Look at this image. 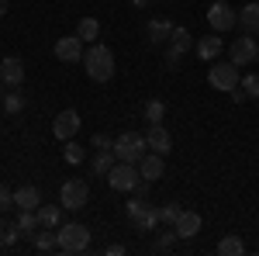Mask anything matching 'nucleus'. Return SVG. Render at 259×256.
Wrapping results in <instances>:
<instances>
[{"label": "nucleus", "instance_id": "nucleus-11", "mask_svg": "<svg viewBox=\"0 0 259 256\" xmlns=\"http://www.w3.org/2000/svg\"><path fill=\"white\" fill-rule=\"evenodd\" d=\"M76 132H80V111H73V107L59 111L56 121H52V135L59 138V142H69Z\"/></svg>", "mask_w": 259, "mask_h": 256}, {"label": "nucleus", "instance_id": "nucleus-17", "mask_svg": "<svg viewBox=\"0 0 259 256\" xmlns=\"http://www.w3.org/2000/svg\"><path fill=\"white\" fill-rule=\"evenodd\" d=\"M0 80H4L7 87H21V83H24V62H21L18 56L0 59Z\"/></svg>", "mask_w": 259, "mask_h": 256}, {"label": "nucleus", "instance_id": "nucleus-22", "mask_svg": "<svg viewBox=\"0 0 259 256\" xmlns=\"http://www.w3.org/2000/svg\"><path fill=\"white\" fill-rule=\"evenodd\" d=\"M114 163H118L114 149H94V173H97V177H107Z\"/></svg>", "mask_w": 259, "mask_h": 256}, {"label": "nucleus", "instance_id": "nucleus-26", "mask_svg": "<svg viewBox=\"0 0 259 256\" xmlns=\"http://www.w3.org/2000/svg\"><path fill=\"white\" fill-rule=\"evenodd\" d=\"M62 159H66L69 166H80L83 159H87V149H83L80 142H73V138H69V142H66V149H62Z\"/></svg>", "mask_w": 259, "mask_h": 256}, {"label": "nucleus", "instance_id": "nucleus-31", "mask_svg": "<svg viewBox=\"0 0 259 256\" xmlns=\"http://www.w3.org/2000/svg\"><path fill=\"white\" fill-rule=\"evenodd\" d=\"M18 239H21V229H18V222H14L11 229L4 225V232H0V246H4V249H11V246H18Z\"/></svg>", "mask_w": 259, "mask_h": 256}, {"label": "nucleus", "instance_id": "nucleus-10", "mask_svg": "<svg viewBox=\"0 0 259 256\" xmlns=\"http://www.w3.org/2000/svg\"><path fill=\"white\" fill-rule=\"evenodd\" d=\"M194 49V39L187 28H173V39H169V49H166V69H177L180 59Z\"/></svg>", "mask_w": 259, "mask_h": 256}, {"label": "nucleus", "instance_id": "nucleus-20", "mask_svg": "<svg viewBox=\"0 0 259 256\" xmlns=\"http://www.w3.org/2000/svg\"><path fill=\"white\" fill-rule=\"evenodd\" d=\"M239 28L245 35H259V0L239 7Z\"/></svg>", "mask_w": 259, "mask_h": 256}, {"label": "nucleus", "instance_id": "nucleus-40", "mask_svg": "<svg viewBox=\"0 0 259 256\" xmlns=\"http://www.w3.org/2000/svg\"><path fill=\"white\" fill-rule=\"evenodd\" d=\"M4 87H7V83H4V80H0V100H4V94H7V90H4Z\"/></svg>", "mask_w": 259, "mask_h": 256}, {"label": "nucleus", "instance_id": "nucleus-41", "mask_svg": "<svg viewBox=\"0 0 259 256\" xmlns=\"http://www.w3.org/2000/svg\"><path fill=\"white\" fill-rule=\"evenodd\" d=\"M0 232H4V211H0Z\"/></svg>", "mask_w": 259, "mask_h": 256}, {"label": "nucleus", "instance_id": "nucleus-18", "mask_svg": "<svg viewBox=\"0 0 259 256\" xmlns=\"http://www.w3.org/2000/svg\"><path fill=\"white\" fill-rule=\"evenodd\" d=\"M38 204H41L38 187L24 184V187H18V191H14V208H18V211H38Z\"/></svg>", "mask_w": 259, "mask_h": 256}, {"label": "nucleus", "instance_id": "nucleus-12", "mask_svg": "<svg viewBox=\"0 0 259 256\" xmlns=\"http://www.w3.org/2000/svg\"><path fill=\"white\" fill-rule=\"evenodd\" d=\"M52 52H56V59H59V62H83V52H87V49H83L80 35H66V39L56 42Z\"/></svg>", "mask_w": 259, "mask_h": 256}, {"label": "nucleus", "instance_id": "nucleus-36", "mask_svg": "<svg viewBox=\"0 0 259 256\" xmlns=\"http://www.w3.org/2000/svg\"><path fill=\"white\" fill-rule=\"evenodd\" d=\"M232 100H235V104H245V100H249V94H245L242 87H235V90H232Z\"/></svg>", "mask_w": 259, "mask_h": 256}, {"label": "nucleus", "instance_id": "nucleus-9", "mask_svg": "<svg viewBox=\"0 0 259 256\" xmlns=\"http://www.w3.org/2000/svg\"><path fill=\"white\" fill-rule=\"evenodd\" d=\"M228 59L235 66H252L259 59V42L252 35H242V39H232V49H228Z\"/></svg>", "mask_w": 259, "mask_h": 256}, {"label": "nucleus", "instance_id": "nucleus-30", "mask_svg": "<svg viewBox=\"0 0 259 256\" xmlns=\"http://www.w3.org/2000/svg\"><path fill=\"white\" fill-rule=\"evenodd\" d=\"M0 104H4L7 115H21V111H24V97H21V94H4Z\"/></svg>", "mask_w": 259, "mask_h": 256}, {"label": "nucleus", "instance_id": "nucleus-15", "mask_svg": "<svg viewBox=\"0 0 259 256\" xmlns=\"http://www.w3.org/2000/svg\"><path fill=\"white\" fill-rule=\"evenodd\" d=\"M145 142H149V149H152V153H159V156H166V153L173 149V135H169V128H166V125H149Z\"/></svg>", "mask_w": 259, "mask_h": 256}, {"label": "nucleus", "instance_id": "nucleus-32", "mask_svg": "<svg viewBox=\"0 0 259 256\" xmlns=\"http://www.w3.org/2000/svg\"><path fill=\"white\" fill-rule=\"evenodd\" d=\"M180 211H183V208H180L177 201H169V204H162V208H159V218H162V225H173V222L180 218Z\"/></svg>", "mask_w": 259, "mask_h": 256}, {"label": "nucleus", "instance_id": "nucleus-27", "mask_svg": "<svg viewBox=\"0 0 259 256\" xmlns=\"http://www.w3.org/2000/svg\"><path fill=\"white\" fill-rule=\"evenodd\" d=\"M18 229L21 232H28V236H35L41 225H38V211H18Z\"/></svg>", "mask_w": 259, "mask_h": 256}, {"label": "nucleus", "instance_id": "nucleus-19", "mask_svg": "<svg viewBox=\"0 0 259 256\" xmlns=\"http://www.w3.org/2000/svg\"><path fill=\"white\" fill-rule=\"evenodd\" d=\"M145 35H149V45H166V42L173 39V24L166 18H152L149 28H145Z\"/></svg>", "mask_w": 259, "mask_h": 256}, {"label": "nucleus", "instance_id": "nucleus-24", "mask_svg": "<svg viewBox=\"0 0 259 256\" xmlns=\"http://www.w3.org/2000/svg\"><path fill=\"white\" fill-rule=\"evenodd\" d=\"M35 249H38V253H52V249H59V242H56V229H38V232H35Z\"/></svg>", "mask_w": 259, "mask_h": 256}, {"label": "nucleus", "instance_id": "nucleus-34", "mask_svg": "<svg viewBox=\"0 0 259 256\" xmlns=\"http://www.w3.org/2000/svg\"><path fill=\"white\" fill-rule=\"evenodd\" d=\"M11 208H14V194L7 184H0V211H11Z\"/></svg>", "mask_w": 259, "mask_h": 256}, {"label": "nucleus", "instance_id": "nucleus-33", "mask_svg": "<svg viewBox=\"0 0 259 256\" xmlns=\"http://www.w3.org/2000/svg\"><path fill=\"white\" fill-rule=\"evenodd\" d=\"M239 87L245 90V94H249V97H256V100H259V73H249V77H242Z\"/></svg>", "mask_w": 259, "mask_h": 256}, {"label": "nucleus", "instance_id": "nucleus-7", "mask_svg": "<svg viewBox=\"0 0 259 256\" xmlns=\"http://www.w3.org/2000/svg\"><path fill=\"white\" fill-rule=\"evenodd\" d=\"M142 180V173H139V163H114V166H111V173H107V187H111V191H132V187H135V184H139Z\"/></svg>", "mask_w": 259, "mask_h": 256}, {"label": "nucleus", "instance_id": "nucleus-6", "mask_svg": "<svg viewBox=\"0 0 259 256\" xmlns=\"http://www.w3.org/2000/svg\"><path fill=\"white\" fill-rule=\"evenodd\" d=\"M87 201H90V184L83 177H73L59 187V204L66 211H80V208H87Z\"/></svg>", "mask_w": 259, "mask_h": 256}, {"label": "nucleus", "instance_id": "nucleus-2", "mask_svg": "<svg viewBox=\"0 0 259 256\" xmlns=\"http://www.w3.org/2000/svg\"><path fill=\"white\" fill-rule=\"evenodd\" d=\"M124 215H128V222H132L135 232H156V229L162 225L159 208H152L145 197H132V201L124 204Z\"/></svg>", "mask_w": 259, "mask_h": 256}, {"label": "nucleus", "instance_id": "nucleus-25", "mask_svg": "<svg viewBox=\"0 0 259 256\" xmlns=\"http://www.w3.org/2000/svg\"><path fill=\"white\" fill-rule=\"evenodd\" d=\"M218 253L221 256H242V253H245V242H242L239 236H225L218 242Z\"/></svg>", "mask_w": 259, "mask_h": 256}, {"label": "nucleus", "instance_id": "nucleus-13", "mask_svg": "<svg viewBox=\"0 0 259 256\" xmlns=\"http://www.w3.org/2000/svg\"><path fill=\"white\" fill-rule=\"evenodd\" d=\"M194 52H197L200 62H214L221 52H225V39H221L218 31H211L207 39H197V42H194Z\"/></svg>", "mask_w": 259, "mask_h": 256}, {"label": "nucleus", "instance_id": "nucleus-37", "mask_svg": "<svg viewBox=\"0 0 259 256\" xmlns=\"http://www.w3.org/2000/svg\"><path fill=\"white\" fill-rule=\"evenodd\" d=\"M104 253H107V256H121V253H124V246H121V242H111Z\"/></svg>", "mask_w": 259, "mask_h": 256}, {"label": "nucleus", "instance_id": "nucleus-42", "mask_svg": "<svg viewBox=\"0 0 259 256\" xmlns=\"http://www.w3.org/2000/svg\"><path fill=\"white\" fill-rule=\"evenodd\" d=\"M256 62H259V59H256Z\"/></svg>", "mask_w": 259, "mask_h": 256}, {"label": "nucleus", "instance_id": "nucleus-35", "mask_svg": "<svg viewBox=\"0 0 259 256\" xmlns=\"http://www.w3.org/2000/svg\"><path fill=\"white\" fill-rule=\"evenodd\" d=\"M90 145H94V149H114V142H111V138L104 135V132H97V135H94V142H90Z\"/></svg>", "mask_w": 259, "mask_h": 256}, {"label": "nucleus", "instance_id": "nucleus-14", "mask_svg": "<svg viewBox=\"0 0 259 256\" xmlns=\"http://www.w3.org/2000/svg\"><path fill=\"white\" fill-rule=\"evenodd\" d=\"M139 173L149 180V184H156V180L166 173V156H159V153H152V149H149V153L139 159Z\"/></svg>", "mask_w": 259, "mask_h": 256}, {"label": "nucleus", "instance_id": "nucleus-5", "mask_svg": "<svg viewBox=\"0 0 259 256\" xmlns=\"http://www.w3.org/2000/svg\"><path fill=\"white\" fill-rule=\"evenodd\" d=\"M207 83H211L214 90H221V94H232V90L242 83V73H239V66H235L232 59H228V62L214 59V66L207 69Z\"/></svg>", "mask_w": 259, "mask_h": 256}, {"label": "nucleus", "instance_id": "nucleus-39", "mask_svg": "<svg viewBox=\"0 0 259 256\" xmlns=\"http://www.w3.org/2000/svg\"><path fill=\"white\" fill-rule=\"evenodd\" d=\"M132 4H135V7H149V0H132Z\"/></svg>", "mask_w": 259, "mask_h": 256}, {"label": "nucleus", "instance_id": "nucleus-3", "mask_svg": "<svg viewBox=\"0 0 259 256\" xmlns=\"http://www.w3.org/2000/svg\"><path fill=\"white\" fill-rule=\"evenodd\" d=\"M56 242H59V253H87L90 249V229L80 222H66L56 229Z\"/></svg>", "mask_w": 259, "mask_h": 256}, {"label": "nucleus", "instance_id": "nucleus-21", "mask_svg": "<svg viewBox=\"0 0 259 256\" xmlns=\"http://www.w3.org/2000/svg\"><path fill=\"white\" fill-rule=\"evenodd\" d=\"M38 225L41 229H59L62 225V204H38Z\"/></svg>", "mask_w": 259, "mask_h": 256}, {"label": "nucleus", "instance_id": "nucleus-38", "mask_svg": "<svg viewBox=\"0 0 259 256\" xmlns=\"http://www.w3.org/2000/svg\"><path fill=\"white\" fill-rule=\"evenodd\" d=\"M7 7H11V0H0V18L7 14Z\"/></svg>", "mask_w": 259, "mask_h": 256}, {"label": "nucleus", "instance_id": "nucleus-28", "mask_svg": "<svg viewBox=\"0 0 259 256\" xmlns=\"http://www.w3.org/2000/svg\"><path fill=\"white\" fill-rule=\"evenodd\" d=\"M162 118H166V104L162 100H149L145 104V121L149 125H162Z\"/></svg>", "mask_w": 259, "mask_h": 256}, {"label": "nucleus", "instance_id": "nucleus-23", "mask_svg": "<svg viewBox=\"0 0 259 256\" xmlns=\"http://www.w3.org/2000/svg\"><path fill=\"white\" fill-rule=\"evenodd\" d=\"M76 35H80L83 42H90V45H94V42L100 39V21H97V18H80V24H76Z\"/></svg>", "mask_w": 259, "mask_h": 256}, {"label": "nucleus", "instance_id": "nucleus-29", "mask_svg": "<svg viewBox=\"0 0 259 256\" xmlns=\"http://www.w3.org/2000/svg\"><path fill=\"white\" fill-rule=\"evenodd\" d=\"M177 229H173V225H169V232H159V239H156V246H152V249H156V253H166V249H173V246H177Z\"/></svg>", "mask_w": 259, "mask_h": 256}, {"label": "nucleus", "instance_id": "nucleus-4", "mask_svg": "<svg viewBox=\"0 0 259 256\" xmlns=\"http://www.w3.org/2000/svg\"><path fill=\"white\" fill-rule=\"evenodd\" d=\"M145 153H149V142H145L142 132H121V135L114 138V156H118L121 163H139Z\"/></svg>", "mask_w": 259, "mask_h": 256}, {"label": "nucleus", "instance_id": "nucleus-8", "mask_svg": "<svg viewBox=\"0 0 259 256\" xmlns=\"http://www.w3.org/2000/svg\"><path fill=\"white\" fill-rule=\"evenodd\" d=\"M207 24H211V31H232L235 24H239V11H232V4H225V0H214L211 7H207Z\"/></svg>", "mask_w": 259, "mask_h": 256}, {"label": "nucleus", "instance_id": "nucleus-1", "mask_svg": "<svg viewBox=\"0 0 259 256\" xmlns=\"http://www.w3.org/2000/svg\"><path fill=\"white\" fill-rule=\"evenodd\" d=\"M83 69H87V77L94 80V83H107V80L114 77V52H111L107 45L94 42V45L83 52Z\"/></svg>", "mask_w": 259, "mask_h": 256}, {"label": "nucleus", "instance_id": "nucleus-16", "mask_svg": "<svg viewBox=\"0 0 259 256\" xmlns=\"http://www.w3.org/2000/svg\"><path fill=\"white\" fill-rule=\"evenodd\" d=\"M200 225H204V218H200L197 211H187V208H183V211H180V218L173 222V229H177L180 239H194L200 232Z\"/></svg>", "mask_w": 259, "mask_h": 256}]
</instances>
